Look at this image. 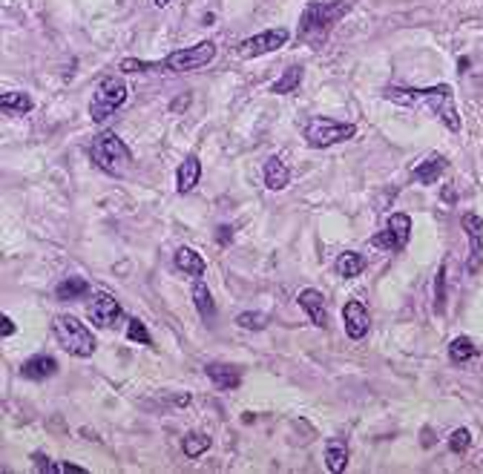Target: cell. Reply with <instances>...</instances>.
Here are the masks:
<instances>
[{
	"label": "cell",
	"mask_w": 483,
	"mask_h": 474,
	"mask_svg": "<svg viewBox=\"0 0 483 474\" xmlns=\"http://www.w3.org/2000/svg\"><path fill=\"white\" fill-rule=\"evenodd\" d=\"M216 58V43L213 41H202L196 46L187 49H175V52L164 55L161 61H138V58H124L118 63V69L124 75L133 72H164V75H182V72H193L207 67Z\"/></svg>",
	"instance_id": "obj_1"
},
{
	"label": "cell",
	"mask_w": 483,
	"mask_h": 474,
	"mask_svg": "<svg viewBox=\"0 0 483 474\" xmlns=\"http://www.w3.org/2000/svg\"><path fill=\"white\" fill-rule=\"evenodd\" d=\"M383 98H389L394 104L402 107H426L438 116L452 133L460 129V116L455 107V89L449 84H438V87H426V89H411V87H385Z\"/></svg>",
	"instance_id": "obj_2"
},
{
	"label": "cell",
	"mask_w": 483,
	"mask_h": 474,
	"mask_svg": "<svg viewBox=\"0 0 483 474\" xmlns=\"http://www.w3.org/2000/svg\"><path fill=\"white\" fill-rule=\"evenodd\" d=\"M348 12H351V0H311L299 18L297 38L302 43H311V46L322 43L328 38V32L340 23Z\"/></svg>",
	"instance_id": "obj_3"
},
{
	"label": "cell",
	"mask_w": 483,
	"mask_h": 474,
	"mask_svg": "<svg viewBox=\"0 0 483 474\" xmlns=\"http://www.w3.org/2000/svg\"><path fill=\"white\" fill-rule=\"evenodd\" d=\"M89 158L95 161V167H101L104 173L124 175V170L130 167V161H133V153L116 133L104 129V133H98L89 141Z\"/></svg>",
	"instance_id": "obj_4"
},
{
	"label": "cell",
	"mask_w": 483,
	"mask_h": 474,
	"mask_svg": "<svg viewBox=\"0 0 483 474\" xmlns=\"http://www.w3.org/2000/svg\"><path fill=\"white\" fill-rule=\"evenodd\" d=\"M52 331H55V339L58 345L67 351L69 356H78V359H87L95 354V348H98V342H95L92 331L87 328L84 322H80L78 316H69V314H61L55 316L52 322Z\"/></svg>",
	"instance_id": "obj_5"
},
{
	"label": "cell",
	"mask_w": 483,
	"mask_h": 474,
	"mask_svg": "<svg viewBox=\"0 0 483 474\" xmlns=\"http://www.w3.org/2000/svg\"><path fill=\"white\" fill-rule=\"evenodd\" d=\"M127 95H130V87H127L124 78H118V75L101 78L98 87H95V92H92V98H89V118L95 124H104L112 112L121 109Z\"/></svg>",
	"instance_id": "obj_6"
},
{
	"label": "cell",
	"mask_w": 483,
	"mask_h": 474,
	"mask_svg": "<svg viewBox=\"0 0 483 474\" xmlns=\"http://www.w3.org/2000/svg\"><path fill=\"white\" fill-rule=\"evenodd\" d=\"M354 136H357V124H343V121H331L322 116H314L308 121V127H305V144L314 147V150H325V147L343 144Z\"/></svg>",
	"instance_id": "obj_7"
},
{
	"label": "cell",
	"mask_w": 483,
	"mask_h": 474,
	"mask_svg": "<svg viewBox=\"0 0 483 474\" xmlns=\"http://www.w3.org/2000/svg\"><path fill=\"white\" fill-rule=\"evenodd\" d=\"M288 41H291V32H288L285 26H277V29H265L253 38L239 41L233 52H236V58H259V55L277 52V49H282Z\"/></svg>",
	"instance_id": "obj_8"
},
{
	"label": "cell",
	"mask_w": 483,
	"mask_h": 474,
	"mask_svg": "<svg viewBox=\"0 0 483 474\" xmlns=\"http://www.w3.org/2000/svg\"><path fill=\"white\" fill-rule=\"evenodd\" d=\"M411 239V216L409 213H391L389 216V230L383 233H374L372 236V244L374 248H383V250H402Z\"/></svg>",
	"instance_id": "obj_9"
},
{
	"label": "cell",
	"mask_w": 483,
	"mask_h": 474,
	"mask_svg": "<svg viewBox=\"0 0 483 474\" xmlns=\"http://www.w3.org/2000/svg\"><path fill=\"white\" fill-rule=\"evenodd\" d=\"M460 227L469 241V259H466V270L472 276L483 268V222L477 213H463L460 216Z\"/></svg>",
	"instance_id": "obj_10"
},
{
	"label": "cell",
	"mask_w": 483,
	"mask_h": 474,
	"mask_svg": "<svg viewBox=\"0 0 483 474\" xmlns=\"http://www.w3.org/2000/svg\"><path fill=\"white\" fill-rule=\"evenodd\" d=\"M124 310L118 305V299L112 293H95L92 302H89V319L98 325V328H116L121 322Z\"/></svg>",
	"instance_id": "obj_11"
},
{
	"label": "cell",
	"mask_w": 483,
	"mask_h": 474,
	"mask_svg": "<svg viewBox=\"0 0 483 474\" xmlns=\"http://www.w3.org/2000/svg\"><path fill=\"white\" fill-rule=\"evenodd\" d=\"M343 322H345V334H348V339H354V342H360L365 334H368V328H372V316H368V308L363 305V302H348L345 308H343Z\"/></svg>",
	"instance_id": "obj_12"
},
{
	"label": "cell",
	"mask_w": 483,
	"mask_h": 474,
	"mask_svg": "<svg viewBox=\"0 0 483 474\" xmlns=\"http://www.w3.org/2000/svg\"><path fill=\"white\" fill-rule=\"evenodd\" d=\"M299 308L311 316V322L316 325V328H328V308H325V297H322L319 290L305 288L299 293Z\"/></svg>",
	"instance_id": "obj_13"
},
{
	"label": "cell",
	"mask_w": 483,
	"mask_h": 474,
	"mask_svg": "<svg viewBox=\"0 0 483 474\" xmlns=\"http://www.w3.org/2000/svg\"><path fill=\"white\" fill-rule=\"evenodd\" d=\"M55 374H58V359H55V356H50V354L29 356L26 363L21 365V377H26V380H35V383H41V380H50V377H55Z\"/></svg>",
	"instance_id": "obj_14"
},
{
	"label": "cell",
	"mask_w": 483,
	"mask_h": 474,
	"mask_svg": "<svg viewBox=\"0 0 483 474\" xmlns=\"http://www.w3.org/2000/svg\"><path fill=\"white\" fill-rule=\"evenodd\" d=\"M449 170V161H446V155H440V153H431V155H426L420 164L414 167V173H411V178L417 184H434V182H440V175Z\"/></svg>",
	"instance_id": "obj_15"
},
{
	"label": "cell",
	"mask_w": 483,
	"mask_h": 474,
	"mask_svg": "<svg viewBox=\"0 0 483 474\" xmlns=\"http://www.w3.org/2000/svg\"><path fill=\"white\" fill-rule=\"evenodd\" d=\"M199 178H202V161H199V155H187L182 164H179V170H175V190H179L182 195H187V193L196 190Z\"/></svg>",
	"instance_id": "obj_16"
},
{
	"label": "cell",
	"mask_w": 483,
	"mask_h": 474,
	"mask_svg": "<svg viewBox=\"0 0 483 474\" xmlns=\"http://www.w3.org/2000/svg\"><path fill=\"white\" fill-rule=\"evenodd\" d=\"M207 377H211L213 385H219V391H236L242 385V371L236 365H228V363H211L204 368Z\"/></svg>",
	"instance_id": "obj_17"
},
{
	"label": "cell",
	"mask_w": 483,
	"mask_h": 474,
	"mask_svg": "<svg viewBox=\"0 0 483 474\" xmlns=\"http://www.w3.org/2000/svg\"><path fill=\"white\" fill-rule=\"evenodd\" d=\"M0 109H3V116H26L35 109V98L23 89H6L0 95Z\"/></svg>",
	"instance_id": "obj_18"
},
{
	"label": "cell",
	"mask_w": 483,
	"mask_h": 474,
	"mask_svg": "<svg viewBox=\"0 0 483 474\" xmlns=\"http://www.w3.org/2000/svg\"><path fill=\"white\" fill-rule=\"evenodd\" d=\"M262 175H265V187L268 190H285L288 182H291V173H288L285 167V161L279 155H268L265 158V167H262Z\"/></svg>",
	"instance_id": "obj_19"
},
{
	"label": "cell",
	"mask_w": 483,
	"mask_h": 474,
	"mask_svg": "<svg viewBox=\"0 0 483 474\" xmlns=\"http://www.w3.org/2000/svg\"><path fill=\"white\" fill-rule=\"evenodd\" d=\"M302 78H305V69L299 67V63H294V67H288L277 80H273V84H270V92H273V95H291V92L299 89Z\"/></svg>",
	"instance_id": "obj_20"
},
{
	"label": "cell",
	"mask_w": 483,
	"mask_h": 474,
	"mask_svg": "<svg viewBox=\"0 0 483 474\" xmlns=\"http://www.w3.org/2000/svg\"><path fill=\"white\" fill-rule=\"evenodd\" d=\"M173 265L179 268L182 273H190V276H202L204 273V268H207V261L193 250V248H179L175 250V256H173Z\"/></svg>",
	"instance_id": "obj_21"
},
{
	"label": "cell",
	"mask_w": 483,
	"mask_h": 474,
	"mask_svg": "<svg viewBox=\"0 0 483 474\" xmlns=\"http://www.w3.org/2000/svg\"><path fill=\"white\" fill-rule=\"evenodd\" d=\"M193 305H196V310L202 314L204 322H213V316H216V302H213L211 288H207L202 279H196V285H193Z\"/></svg>",
	"instance_id": "obj_22"
},
{
	"label": "cell",
	"mask_w": 483,
	"mask_h": 474,
	"mask_svg": "<svg viewBox=\"0 0 483 474\" xmlns=\"http://www.w3.org/2000/svg\"><path fill=\"white\" fill-rule=\"evenodd\" d=\"M336 273L343 276V279H354V276H360L365 270V259L360 253H354V250H345L340 253V259H336Z\"/></svg>",
	"instance_id": "obj_23"
},
{
	"label": "cell",
	"mask_w": 483,
	"mask_h": 474,
	"mask_svg": "<svg viewBox=\"0 0 483 474\" xmlns=\"http://www.w3.org/2000/svg\"><path fill=\"white\" fill-rule=\"evenodd\" d=\"M89 290V285H87V279H80V276H67L58 288H55V297L61 299V302H72V299H80L84 293Z\"/></svg>",
	"instance_id": "obj_24"
},
{
	"label": "cell",
	"mask_w": 483,
	"mask_h": 474,
	"mask_svg": "<svg viewBox=\"0 0 483 474\" xmlns=\"http://www.w3.org/2000/svg\"><path fill=\"white\" fill-rule=\"evenodd\" d=\"M345 463H348V449H345L343 440L328 443V449H325V468L334 471V474H340V471H345Z\"/></svg>",
	"instance_id": "obj_25"
},
{
	"label": "cell",
	"mask_w": 483,
	"mask_h": 474,
	"mask_svg": "<svg viewBox=\"0 0 483 474\" xmlns=\"http://www.w3.org/2000/svg\"><path fill=\"white\" fill-rule=\"evenodd\" d=\"M477 356V348H475V342L469 336H455L452 342H449V359H452L455 365L466 363V359H472Z\"/></svg>",
	"instance_id": "obj_26"
},
{
	"label": "cell",
	"mask_w": 483,
	"mask_h": 474,
	"mask_svg": "<svg viewBox=\"0 0 483 474\" xmlns=\"http://www.w3.org/2000/svg\"><path fill=\"white\" fill-rule=\"evenodd\" d=\"M213 446V440L211 437H207V434H196V431H193V434H187L184 440H182V451H184V457H190V460H196V457H202L207 449H211Z\"/></svg>",
	"instance_id": "obj_27"
},
{
	"label": "cell",
	"mask_w": 483,
	"mask_h": 474,
	"mask_svg": "<svg viewBox=\"0 0 483 474\" xmlns=\"http://www.w3.org/2000/svg\"><path fill=\"white\" fill-rule=\"evenodd\" d=\"M268 314H259V310H242V314L236 316V325L245 331H265L268 328Z\"/></svg>",
	"instance_id": "obj_28"
},
{
	"label": "cell",
	"mask_w": 483,
	"mask_h": 474,
	"mask_svg": "<svg viewBox=\"0 0 483 474\" xmlns=\"http://www.w3.org/2000/svg\"><path fill=\"white\" fill-rule=\"evenodd\" d=\"M127 339H130V342H138V345H153L147 325H144L141 319H136V316L127 322Z\"/></svg>",
	"instance_id": "obj_29"
},
{
	"label": "cell",
	"mask_w": 483,
	"mask_h": 474,
	"mask_svg": "<svg viewBox=\"0 0 483 474\" xmlns=\"http://www.w3.org/2000/svg\"><path fill=\"white\" fill-rule=\"evenodd\" d=\"M434 310H438V314L446 310V261H440L438 279H434Z\"/></svg>",
	"instance_id": "obj_30"
},
{
	"label": "cell",
	"mask_w": 483,
	"mask_h": 474,
	"mask_svg": "<svg viewBox=\"0 0 483 474\" xmlns=\"http://www.w3.org/2000/svg\"><path fill=\"white\" fill-rule=\"evenodd\" d=\"M469 446H472V434H469V429H458L452 437H449V449H452L455 454H463Z\"/></svg>",
	"instance_id": "obj_31"
},
{
	"label": "cell",
	"mask_w": 483,
	"mask_h": 474,
	"mask_svg": "<svg viewBox=\"0 0 483 474\" xmlns=\"http://www.w3.org/2000/svg\"><path fill=\"white\" fill-rule=\"evenodd\" d=\"M32 460H35V468L41 474H61V463H52L43 451H35V454H32Z\"/></svg>",
	"instance_id": "obj_32"
},
{
	"label": "cell",
	"mask_w": 483,
	"mask_h": 474,
	"mask_svg": "<svg viewBox=\"0 0 483 474\" xmlns=\"http://www.w3.org/2000/svg\"><path fill=\"white\" fill-rule=\"evenodd\" d=\"M233 233H236V230H233L230 224H219V227H216V241L222 244V248H228V244L233 241Z\"/></svg>",
	"instance_id": "obj_33"
},
{
	"label": "cell",
	"mask_w": 483,
	"mask_h": 474,
	"mask_svg": "<svg viewBox=\"0 0 483 474\" xmlns=\"http://www.w3.org/2000/svg\"><path fill=\"white\" fill-rule=\"evenodd\" d=\"M14 331H18V325H14L9 316H3V319H0V336H3V339H9Z\"/></svg>",
	"instance_id": "obj_34"
},
{
	"label": "cell",
	"mask_w": 483,
	"mask_h": 474,
	"mask_svg": "<svg viewBox=\"0 0 483 474\" xmlns=\"http://www.w3.org/2000/svg\"><path fill=\"white\" fill-rule=\"evenodd\" d=\"M187 101H190V98H187V95H184V98H179V101H175V104H173V107H170V109H173V112H179V109H182V107H184V104H187Z\"/></svg>",
	"instance_id": "obj_35"
},
{
	"label": "cell",
	"mask_w": 483,
	"mask_h": 474,
	"mask_svg": "<svg viewBox=\"0 0 483 474\" xmlns=\"http://www.w3.org/2000/svg\"><path fill=\"white\" fill-rule=\"evenodd\" d=\"M443 202H455V190L446 187V190H443Z\"/></svg>",
	"instance_id": "obj_36"
},
{
	"label": "cell",
	"mask_w": 483,
	"mask_h": 474,
	"mask_svg": "<svg viewBox=\"0 0 483 474\" xmlns=\"http://www.w3.org/2000/svg\"><path fill=\"white\" fill-rule=\"evenodd\" d=\"M434 443V437H431V431H423V446H431Z\"/></svg>",
	"instance_id": "obj_37"
},
{
	"label": "cell",
	"mask_w": 483,
	"mask_h": 474,
	"mask_svg": "<svg viewBox=\"0 0 483 474\" xmlns=\"http://www.w3.org/2000/svg\"><path fill=\"white\" fill-rule=\"evenodd\" d=\"M458 67H460V72H466V67H469V58H460V61H458Z\"/></svg>",
	"instance_id": "obj_38"
},
{
	"label": "cell",
	"mask_w": 483,
	"mask_h": 474,
	"mask_svg": "<svg viewBox=\"0 0 483 474\" xmlns=\"http://www.w3.org/2000/svg\"><path fill=\"white\" fill-rule=\"evenodd\" d=\"M153 3H155V6H158V9H164V6H167V3H170V0H153Z\"/></svg>",
	"instance_id": "obj_39"
}]
</instances>
